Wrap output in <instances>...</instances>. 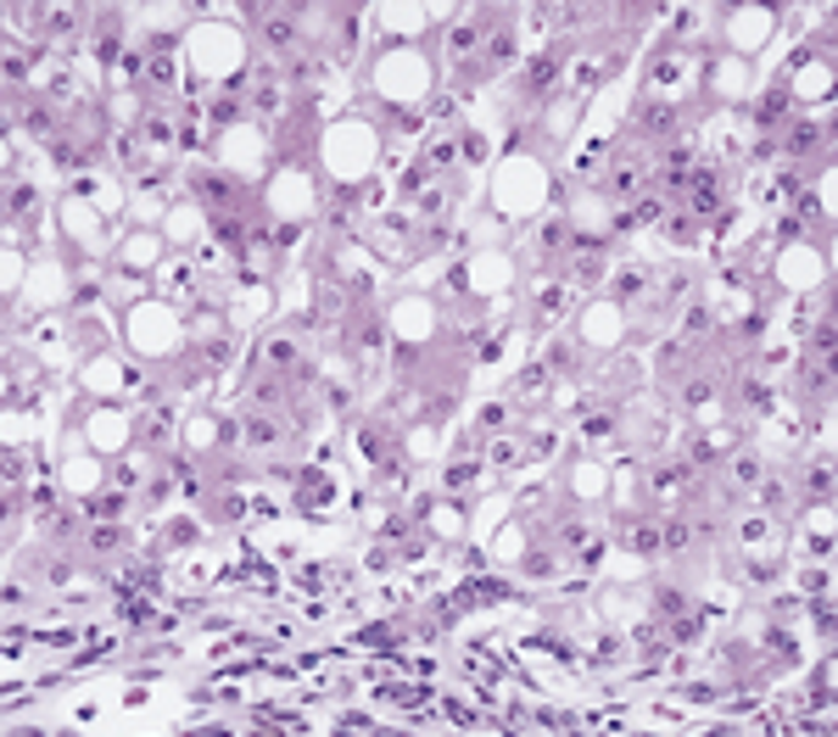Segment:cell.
I'll return each mask as SVG.
<instances>
[{
	"mask_svg": "<svg viewBox=\"0 0 838 737\" xmlns=\"http://www.w3.org/2000/svg\"><path fill=\"white\" fill-rule=\"evenodd\" d=\"M84 392L117 397V392H124V363H117V358H90L84 363Z\"/></svg>",
	"mask_w": 838,
	"mask_h": 737,
	"instance_id": "obj_9",
	"label": "cell"
},
{
	"mask_svg": "<svg viewBox=\"0 0 838 737\" xmlns=\"http://www.w3.org/2000/svg\"><path fill=\"white\" fill-rule=\"evenodd\" d=\"M370 84H375L381 101L408 106V101H419V95L431 90V61L419 56V50H408V45H392L375 68H370Z\"/></svg>",
	"mask_w": 838,
	"mask_h": 737,
	"instance_id": "obj_1",
	"label": "cell"
},
{
	"mask_svg": "<svg viewBox=\"0 0 838 737\" xmlns=\"http://www.w3.org/2000/svg\"><path fill=\"white\" fill-rule=\"evenodd\" d=\"M258 146H263V135L252 129V123L247 129H229L224 135V162H258Z\"/></svg>",
	"mask_w": 838,
	"mask_h": 737,
	"instance_id": "obj_10",
	"label": "cell"
},
{
	"mask_svg": "<svg viewBox=\"0 0 838 737\" xmlns=\"http://www.w3.org/2000/svg\"><path fill=\"white\" fill-rule=\"evenodd\" d=\"M29 296H34V302H56V296H63V291H56V269H39Z\"/></svg>",
	"mask_w": 838,
	"mask_h": 737,
	"instance_id": "obj_13",
	"label": "cell"
},
{
	"mask_svg": "<svg viewBox=\"0 0 838 737\" xmlns=\"http://www.w3.org/2000/svg\"><path fill=\"white\" fill-rule=\"evenodd\" d=\"M727 39H733L738 50H760V45L771 39V12H766V7H738V12L727 18Z\"/></svg>",
	"mask_w": 838,
	"mask_h": 737,
	"instance_id": "obj_5",
	"label": "cell"
},
{
	"mask_svg": "<svg viewBox=\"0 0 838 737\" xmlns=\"http://www.w3.org/2000/svg\"><path fill=\"white\" fill-rule=\"evenodd\" d=\"M235 50H241V39L229 29H196L191 34V56L207 61V73H224V61H235Z\"/></svg>",
	"mask_w": 838,
	"mask_h": 737,
	"instance_id": "obj_6",
	"label": "cell"
},
{
	"mask_svg": "<svg viewBox=\"0 0 838 737\" xmlns=\"http://www.w3.org/2000/svg\"><path fill=\"white\" fill-rule=\"evenodd\" d=\"M129 341H135V352L168 358L179 347V319L168 314V307H135L129 314Z\"/></svg>",
	"mask_w": 838,
	"mask_h": 737,
	"instance_id": "obj_3",
	"label": "cell"
},
{
	"mask_svg": "<svg viewBox=\"0 0 838 737\" xmlns=\"http://www.w3.org/2000/svg\"><path fill=\"white\" fill-rule=\"evenodd\" d=\"M84 436H90V447L117 453V447L129 442V419L117 413V408H95V413H90V424H84Z\"/></svg>",
	"mask_w": 838,
	"mask_h": 737,
	"instance_id": "obj_7",
	"label": "cell"
},
{
	"mask_svg": "<svg viewBox=\"0 0 838 737\" xmlns=\"http://www.w3.org/2000/svg\"><path fill=\"white\" fill-rule=\"evenodd\" d=\"M325 168L336 179H358L375 168V135L364 129V123H336V129L325 135Z\"/></svg>",
	"mask_w": 838,
	"mask_h": 737,
	"instance_id": "obj_2",
	"label": "cell"
},
{
	"mask_svg": "<svg viewBox=\"0 0 838 737\" xmlns=\"http://www.w3.org/2000/svg\"><path fill=\"white\" fill-rule=\"evenodd\" d=\"M0 162H7V146H0Z\"/></svg>",
	"mask_w": 838,
	"mask_h": 737,
	"instance_id": "obj_15",
	"label": "cell"
},
{
	"mask_svg": "<svg viewBox=\"0 0 838 737\" xmlns=\"http://www.w3.org/2000/svg\"><path fill=\"white\" fill-rule=\"evenodd\" d=\"M18 269H23V263H18L12 252H0V285H7V280H18Z\"/></svg>",
	"mask_w": 838,
	"mask_h": 737,
	"instance_id": "obj_14",
	"label": "cell"
},
{
	"mask_svg": "<svg viewBox=\"0 0 838 737\" xmlns=\"http://www.w3.org/2000/svg\"><path fill=\"white\" fill-rule=\"evenodd\" d=\"M715 90H722V95H727V90H733V95L744 90V68H738V61H722V73H715Z\"/></svg>",
	"mask_w": 838,
	"mask_h": 737,
	"instance_id": "obj_12",
	"label": "cell"
},
{
	"mask_svg": "<svg viewBox=\"0 0 838 737\" xmlns=\"http://www.w3.org/2000/svg\"><path fill=\"white\" fill-rule=\"evenodd\" d=\"M269 207L285 213V218H308L314 213V179L303 168H285L269 179Z\"/></svg>",
	"mask_w": 838,
	"mask_h": 737,
	"instance_id": "obj_4",
	"label": "cell"
},
{
	"mask_svg": "<svg viewBox=\"0 0 838 737\" xmlns=\"http://www.w3.org/2000/svg\"><path fill=\"white\" fill-rule=\"evenodd\" d=\"M162 258V229H129L124 246H117V263L124 269H151Z\"/></svg>",
	"mask_w": 838,
	"mask_h": 737,
	"instance_id": "obj_8",
	"label": "cell"
},
{
	"mask_svg": "<svg viewBox=\"0 0 838 737\" xmlns=\"http://www.w3.org/2000/svg\"><path fill=\"white\" fill-rule=\"evenodd\" d=\"M381 18H397V23H392L397 34H414V29H426V12H414V7H386Z\"/></svg>",
	"mask_w": 838,
	"mask_h": 737,
	"instance_id": "obj_11",
	"label": "cell"
}]
</instances>
